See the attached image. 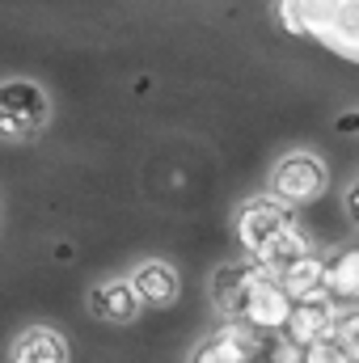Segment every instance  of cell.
<instances>
[{
    "label": "cell",
    "instance_id": "obj_1",
    "mask_svg": "<svg viewBox=\"0 0 359 363\" xmlns=\"http://www.w3.org/2000/svg\"><path fill=\"white\" fill-rule=\"evenodd\" d=\"M51 123V97L34 81H4L0 85V140L9 144H30L47 131Z\"/></svg>",
    "mask_w": 359,
    "mask_h": 363
},
{
    "label": "cell",
    "instance_id": "obj_2",
    "mask_svg": "<svg viewBox=\"0 0 359 363\" xmlns=\"http://www.w3.org/2000/svg\"><path fill=\"white\" fill-rule=\"evenodd\" d=\"M300 216H296V207H287V203H279L275 194H254V199H245L241 203V211H237V241H241V250H245V258H263L270 245L296 224Z\"/></svg>",
    "mask_w": 359,
    "mask_h": 363
},
{
    "label": "cell",
    "instance_id": "obj_3",
    "mask_svg": "<svg viewBox=\"0 0 359 363\" xmlns=\"http://www.w3.org/2000/svg\"><path fill=\"white\" fill-rule=\"evenodd\" d=\"M330 190V169L321 157L313 152H287L275 161L270 169V194L287 207H304V203H317L321 194Z\"/></svg>",
    "mask_w": 359,
    "mask_h": 363
},
{
    "label": "cell",
    "instance_id": "obj_4",
    "mask_svg": "<svg viewBox=\"0 0 359 363\" xmlns=\"http://www.w3.org/2000/svg\"><path fill=\"white\" fill-rule=\"evenodd\" d=\"M334 321H338V304L330 296H313V300H292L287 325L279 338H287L292 347H313L321 338H334Z\"/></svg>",
    "mask_w": 359,
    "mask_h": 363
},
{
    "label": "cell",
    "instance_id": "obj_5",
    "mask_svg": "<svg viewBox=\"0 0 359 363\" xmlns=\"http://www.w3.org/2000/svg\"><path fill=\"white\" fill-rule=\"evenodd\" d=\"M287 313H292V296L279 287V279H263L245 291V304H241V321L258 334H283L287 325Z\"/></svg>",
    "mask_w": 359,
    "mask_h": 363
},
{
    "label": "cell",
    "instance_id": "obj_6",
    "mask_svg": "<svg viewBox=\"0 0 359 363\" xmlns=\"http://www.w3.org/2000/svg\"><path fill=\"white\" fill-rule=\"evenodd\" d=\"M85 308H89L93 321H106V325H131L140 321V296L127 279H101L93 283L89 296H85Z\"/></svg>",
    "mask_w": 359,
    "mask_h": 363
},
{
    "label": "cell",
    "instance_id": "obj_7",
    "mask_svg": "<svg viewBox=\"0 0 359 363\" xmlns=\"http://www.w3.org/2000/svg\"><path fill=\"white\" fill-rule=\"evenodd\" d=\"M343 0H275V17L296 38H326Z\"/></svg>",
    "mask_w": 359,
    "mask_h": 363
},
{
    "label": "cell",
    "instance_id": "obj_8",
    "mask_svg": "<svg viewBox=\"0 0 359 363\" xmlns=\"http://www.w3.org/2000/svg\"><path fill=\"white\" fill-rule=\"evenodd\" d=\"M127 283L136 287L144 308H170V304H178V296H182V274L170 262H161V258L140 262L136 271L127 274Z\"/></svg>",
    "mask_w": 359,
    "mask_h": 363
},
{
    "label": "cell",
    "instance_id": "obj_9",
    "mask_svg": "<svg viewBox=\"0 0 359 363\" xmlns=\"http://www.w3.org/2000/svg\"><path fill=\"white\" fill-rule=\"evenodd\" d=\"M207 347L220 355V363H254V359H267L270 338L250 330L245 321H220L216 334L207 338Z\"/></svg>",
    "mask_w": 359,
    "mask_h": 363
},
{
    "label": "cell",
    "instance_id": "obj_10",
    "mask_svg": "<svg viewBox=\"0 0 359 363\" xmlns=\"http://www.w3.org/2000/svg\"><path fill=\"white\" fill-rule=\"evenodd\" d=\"M68 338L55 325H26L13 347H9V363H68Z\"/></svg>",
    "mask_w": 359,
    "mask_h": 363
},
{
    "label": "cell",
    "instance_id": "obj_11",
    "mask_svg": "<svg viewBox=\"0 0 359 363\" xmlns=\"http://www.w3.org/2000/svg\"><path fill=\"white\" fill-rule=\"evenodd\" d=\"M279 287H283L292 300L326 296V258H321V254H304V258L279 267Z\"/></svg>",
    "mask_w": 359,
    "mask_h": 363
},
{
    "label": "cell",
    "instance_id": "obj_12",
    "mask_svg": "<svg viewBox=\"0 0 359 363\" xmlns=\"http://www.w3.org/2000/svg\"><path fill=\"white\" fill-rule=\"evenodd\" d=\"M326 296L334 304H359V250H338L326 258Z\"/></svg>",
    "mask_w": 359,
    "mask_h": 363
},
{
    "label": "cell",
    "instance_id": "obj_13",
    "mask_svg": "<svg viewBox=\"0 0 359 363\" xmlns=\"http://www.w3.org/2000/svg\"><path fill=\"white\" fill-rule=\"evenodd\" d=\"M321 43L334 47V51L359 55V0H343V4H338V17H334V26L326 30Z\"/></svg>",
    "mask_w": 359,
    "mask_h": 363
},
{
    "label": "cell",
    "instance_id": "obj_14",
    "mask_svg": "<svg viewBox=\"0 0 359 363\" xmlns=\"http://www.w3.org/2000/svg\"><path fill=\"white\" fill-rule=\"evenodd\" d=\"M300 359H304V363H355L338 338H321V342L304 347V351H300Z\"/></svg>",
    "mask_w": 359,
    "mask_h": 363
},
{
    "label": "cell",
    "instance_id": "obj_15",
    "mask_svg": "<svg viewBox=\"0 0 359 363\" xmlns=\"http://www.w3.org/2000/svg\"><path fill=\"white\" fill-rule=\"evenodd\" d=\"M347 220L359 228V182H351V190H347Z\"/></svg>",
    "mask_w": 359,
    "mask_h": 363
},
{
    "label": "cell",
    "instance_id": "obj_16",
    "mask_svg": "<svg viewBox=\"0 0 359 363\" xmlns=\"http://www.w3.org/2000/svg\"><path fill=\"white\" fill-rule=\"evenodd\" d=\"M190 363H220V355H216V351L207 347V338H203V342L194 347V355H190Z\"/></svg>",
    "mask_w": 359,
    "mask_h": 363
},
{
    "label": "cell",
    "instance_id": "obj_17",
    "mask_svg": "<svg viewBox=\"0 0 359 363\" xmlns=\"http://www.w3.org/2000/svg\"><path fill=\"white\" fill-rule=\"evenodd\" d=\"M334 127H338V135H359V114H343Z\"/></svg>",
    "mask_w": 359,
    "mask_h": 363
}]
</instances>
